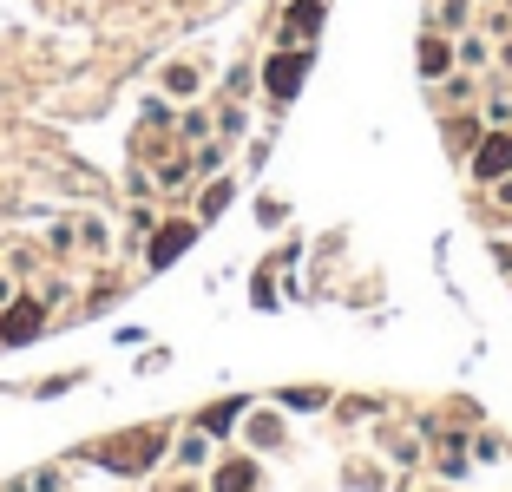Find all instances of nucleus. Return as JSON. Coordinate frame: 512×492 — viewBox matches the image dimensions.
Returning <instances> with one entry per match:
<instances>
[{
  "instance_id": "obj_1",
  "label": "nucleus",
  "mask_w": 512,
  "mask_h": 492,
  "mask_svg": "<svg viewBox=\"0 0 512 492\" xmlns=\"http://www.w3.org/2000/svg\"><path fill=\"white\" fill-rule=\"evenodd\" d=\"M473 171H480V178H499V171H512V138H486L480 158H473Z\"/></svg>"
},
{
  "instance_id": "obj_2",
  "label": "nucleus",
  "mask_w": 512,
  "mask_h": 492,
  "mask_svg": "<svg viewBox=\"0 0 512 492\" xmlns=\"http://www.w3.org/2000/svg\"><path fill=\"white\" fill-rule=\"evenodd\" d=\"M184 243H191V230H184V224H178V230H165V237H158V250H151V263H171Z\"/></svg>"
},
{
  "instance_id": "obj_3",
  "label": "nucleus",
  "mask_w": 512,
  "mask_h": 492,
  "mask_svg": "<svg viewBox=\"0 0 512 492\" xmlns=\"http://www.w3.org/2000/svg\"><path fill=\"white\" fill-rule=\"evenodd\" d=\"M33 328H40V309H33V302L7 315V335H14V342H20V335H33Z\"/></svg>"
}]
</instances>
